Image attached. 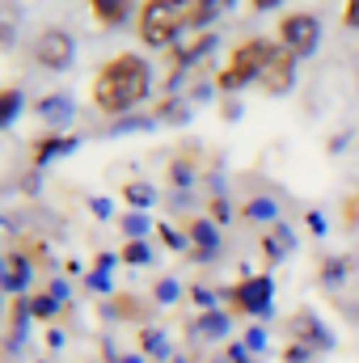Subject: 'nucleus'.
Returning a JSON list of instances; mask_svg holds the SVG:
<instances>
[{"instance_id":"f257e3e1","label":"nucleus","mask_w":359,"mask_h":363,"mask_svg":"<svg viewBox=\"0 0 359 363\" xmlns=\"http://www.w3.org/2000/svg\"><path fill=\"white\" fill-rule=\"evenodd\" d=\"M148 93H153V68H148V60H140L131 51L106 60L93 77V106L101 114H127Z\"/></svg>"},{"instance_id":"f03ea898","label":"nucleus","mask_w":359,"mask_h":363,"mask_svg":"<svg viewBox=\"0 0 359 363\" xmlns=\"http://www.w3.org/2000/svg\"><path fill=\"white\" fill-rule=\"evenodd\" d=\"M136 30L144 47H170L182 30H190V0H140Z\"/></svg>"},{"instance_id":"7ed1b4c3","label":"nucleus","mask_w":359,"mask_h":363,"mask_svg":"<svg viewBox=\"0 0 359 363\" xmlns=\"http://www.w3.org/2000/svg\"><path fill=\"white\" fill-rule=\"evenodd\" d=\"M275 51H279L275 38H245L241 47H233V55H228V64L220 72V89L237 93V89H245V85H258L263 72H267V64L275 60Z\"/></svg>"},{"instance_id":"20e7f679","label":"nucleus","mask_w":359,"mask_h":363,"mask_svg":"<svg viewBox=\"0 0 359 363\" xmlns=\"http://www.w3.org/2000/svg\"><path fill=\"white\" fill-rule=\"evenodd\" d=\"M275 43H279L287 55H296V60L313 55V51L321 47V17L309 13V9H292V13H283V17L275 21Z\"/></svg>"},{"instance_id":"39448f33","label":"nucleus","mask_w":359,"mask_h":363,"mask_svg":"<svg viewBox=\"0 0 359 363\" xmlns=\"http://www.w3.org/2000/svg\"><path fill=\"white\" fill-rule=\"evenodd\" d=\"M34 60L43 64V68H68L72 64V34H64V30H43L38 34V43H34Z\"/></svg>"},{"instance_id":"423d86ee","label":"nucleus","mask_w":359,"mask_h":363,"mask_svg":"<svg viewBox=\"0 0 359 363\" xmlns=\"http://www.w3.org/2000/svg\"><path fill=\"white\" fill-rule=\"evenodd\" d=\"M270 296H275V283H270L267 274H258V279H245V283H237V287H233V300H237V308H241V313H250V317L267 313Z\"/></svg>"},{"instance_id":"0eeeda50","label":"nucleus","mask_w":359,"mask_h":363,"mask_svg":"<svg viewBox=\"0 0 359 363\" xmlns=\"http://www.w3.org/2000/svg\"><path fill=\"white\" fill-rule=\"evenodd\" d=\"M292 81H296V55H287L283 47L275 51V60L267 64V72H263V93H270V97H279V93L292 89Z\"/></svg>"},{"instance_id":"6e6552de","label":"nucleus","mask_w":359,"mask_h":363,"mask_svg":"<svg viewBox=\"0 0 359 363\" xmlns=\"http://www.w3.org/2000/svg\"><path fill=\"white\" fill-rule=\"evenodd\" d=\"M292 334H296V338H300V347H309V351H313V347H321V351L330 347V334H326V330H321V321H317L313 313H304V308L292 317Z\"/></svg>"},{"instance_id":"1a4fd4ad","label":"nucleus","mask_w":359,"mask_h":363,"mask_svg":"<svg viewBox=\"0 0 359 363\" xmlns=\"http://www.w3.org/2000/svg\"><path fill=\"white\" fill-rule=\"evenodd\" d=\"M228 9H233V0H190V30L211 26V21L224 17Z\"/></svg>"},{"instance_id":"9d476101","label":"nucleus","mask_w":359,"mask_h":363,"mask_svg":"<svg viewBox=\"0 0 359 363\" xmlns=\"http://www.w3.org/2000/svg\"><path fill=\"white\" fill-rule=\"evenodd\" d=\"M89 13L101 26H123L131 17V0H89Z\"/></svg>"},{"instance_id":"9b49d317","label":"nucleus","mask_w":359,"mask_h":363,"mask_svg":"<svg viewBox=\"0 0 359 363\" xmlns=\"http://www.w3.org/2000/svg\"><path fill=\"white\" fill-rule=\"evenodd\" d=\"M263 250H267V258H270V262L287 258V250H292V233H287L283 224H275V233H270L267 241H263Z\"/></svg>"},{"instance_id":"f8f14e48","label":"nucleus","mask_w":359,"mask_h":363,"mask_svg":"<svg viewBox=\"0 0 359 363\" xmlns=\"http://www.w3.org/2000/svg\"><path fill=\"white\" fill-rule=\"evenodd\" d=\"M241 216L254 220V224H263V220H275V216H279V203H275V199H250V203L241 207Z\"/></svg>"},{"instance_id":"ddd939ff","label":"nucleus","mask_w":359,"mask_h":363,"mask_svg":"<svg viewBox=\"0 0 359 363\" xmlns=\"http://www.w3.org/2000/svg\"><path fill=\"white\" fill-rule=\"evenodd\" d=\"M21 114V93L17 89H0V127H9Z\"/></svg>"},{"instance_id":"4468645a","label":"nucleus","mask_w":359,"mask_h":363,"mask_svg":"<svg viewBox=\"0 0 359 363\" xmlns=\"http://www.w3.org/2000/svg\"><path fill=\"white\" fill-rule=\"evenodd\" d=\"M343 279H347V262H343V258L326 262V271H321V283H326V287H338Z\"/></svg>"},{"instance_id":"2eb2a0df","label":"nucleus","mask_w":359,"mask_h":363,"mask_svg":"<svg viewBox=\"0 0 359 363\" xmlns=\"http://www.w3.org/2000/svg\"><path fill=\"white\" fill-rule=\"evenodd\" d=\"M64 148H72V140H43V144H38V152H34V161L43 165L51 152H64Z\"/></svg>"},{"instance_id":"dca6fc26","label":"nucleus","mask_w":359,"mask_h":363,"mask_svg":"<svg viewBox=\"0 0 359 363\" xmlns=\"http://www.w3.org/2000/svg\"><path fill=\"white\" fill-rule=\"evenodd\" d=\"M190 237H194L199 245H207V250H216V233H211V228H207L203 220H194V224H190Z\"/></svg>"},{"instance_id":"f3484780","label":"nucleus","mask_w":359,"mask_h":363,"mask_svg":"<svg viewBox=\"0 0 359 363\" xmlns=\"http://www.w3.org/2000/svg\"><path fill=\"white\" fill-rule=\"evenodd\" d=\"M343 21H347V26H355V30H359V0H355V4H347V13H343Z\"/></svg>"},{"instance_id":"a211bd4d","label":"nucleus","mask_w":359,"mask_h":363,"mask_svg":"<svg viewBox=\"0 0 359 363\" xmlns=\"http://www.w3.org/2000/svg\"><path fill=\"white\" fill-rule=\"evenodd\" d=\"M275 4H283V0H250V9H254V13H270Z\"/></svg>"},{"instance_id":"6ab92c4d","label":"nucleus","mask_w":359,"mask_h":363,"mask_svg":"<svg viewBox=\"0 0 359 363\" xmlns=\"http://www.w3.org/2000/svg\"><path fill=\"white\" fill-rule=\"evenodd\" d=\"M127 262H144V245H127Z\"/></svg>"},{"instance_id":"aec40b11","label":"nucleus","mask_w":359,"mask_h":363,"mask_svg":"<svg viewBox=\"0 0 359 363\" xmlns=\"http://www.w3.org/2000/svg\"><path fill=\"white\" fill-rule=\"evenodd\" d=\"M51 308H55V300H38V304H34V313H38V317H47Z\"/></svg>"},{"instance_id":"412c9836","label":"nucleus","mask_w":359,"mask_h":363,"mask_svg":"<svg viewBox=\"0 0 359 363\" xmlns=\"http://www.w3.org/2000/svg\"><path fill=\"white\" fill-rule=\"evenodd\" d=\"M347 4H355V0H347Z\"/></svg>"}]
</instances>
